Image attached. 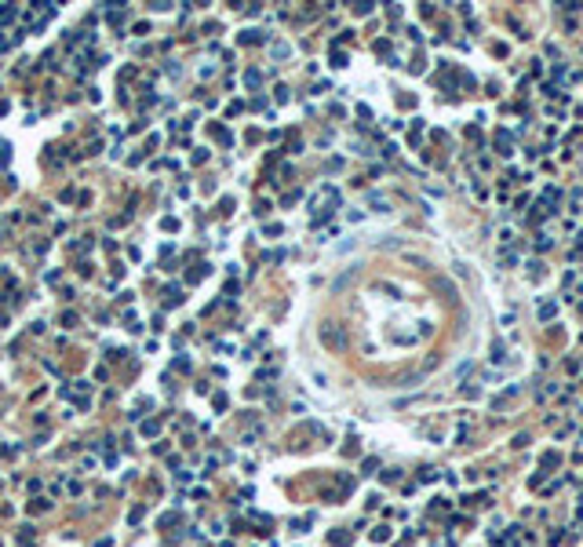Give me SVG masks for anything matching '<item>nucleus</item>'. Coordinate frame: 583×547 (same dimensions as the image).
<instances>
[{"label":"nucleus","mask_w":583,"mask_h":547,"mask_svg":"<svg viewBox=\"0 0 583 547\" xmlns=\"http://www.w3.org/2000/svg\"><path fill=\"white\" fill-rule=\"evenodd\" d=\"M518 394H521V387H518V383H514V387H507V390H503V394H500V398H496V401H492V405H496V409H507V405H510L514 398H518Z\"/></svg>","instance_id":"nucleus-1"},{"label":"nucleus","mask_w":583,"mask_h":547,"mask_svg":"<svg viewBox=\"0 0 583 547\" xmlns=\"http://www.w3.org/2000/svg\"><path fill=\"white\" fill-rule=\"evenodd\" d=\"M325 343H328V347H343V332H335V328L325 325Z\"/></svg>","instance_id":"nucleus-2"},{"label":"nucleus","mask_w":583,"mask_h":547,"mask_svg":"<svg viewBox=\"0 0 583 547\" xmlns=\"http://www.w3.org/2000/svg\"><path fill=\"white\" fill-rule=\"evenodd\" d=\"M500 153H514V150H510V135H507V131H500Z\"/></svg>","instance_id":"nucleus-3"},{"label":"nucleus","mask_w":583,"mask_h":547,"mask_svg":"<svg viewBox=\"0 0 583 547\" xmlns=\"http://www.w3.org/2000/svg\"><path fill=\"white\" fill-rule=\"evenodd\" d=\"M550 314H554V303H543V306H540V318H543V321H547V318H550Z\"/></svg>","instance_id":"nucleus-4"}]
</instances>
